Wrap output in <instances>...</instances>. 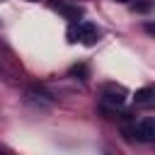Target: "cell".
Wrapping results in <instances>:
<instances>
[{
	"label": "cell",
	"mask_w": 155,
	"mask_h": 155,
	"mask_svg": "<svg viewBox=\"0 0 155 155\" xmlns=\"http://www.w3.org/2000/svg\"><path fill=\"white\" fill-rule=\"evenodd\" d=\"M70 41H82V44H92L97 39V27L92 22H78L73 29H70Z\"/></svg>",
	"instance_id": "1"
},
{
	"label": "cell",
	"mask_w": 155,
	"mask_h": 155,
	"mask_svg": "<svg viewBox=\"0 0 155 155\" xmlns=\"http://www.w3.org/2000/svg\"><path fill=\"white\" fill-rule=\"evenodd\" d=\"M128 133H133L138 140H145V143H150V140H155V121H153L150 116H145V119L136 121V126H133Z\"/></svg>",
	"instance_id": "2"
},
{
	"label": "cell",
	"mask_w": 155,
	"mask_h": 155,
	"mask_svg": "<svg viewBox=\"0 0 155 155\" xmlns=\"http://www.w3.org/2000/svg\"><path fill=\"white\" fill-rule=\"evenodd\" d=\"M102 99H104V104L121 107V104L126 102V90H124V87H116V85H109V87H104Z\"/></svg>",
	"instance_id": "3"
},
{
	"label": "cell",
	"mask_w": 155,
	"mask_h": 155,
	"mask_svg": "<svg viewBox=\"0 0 155 155\" xmlns=\"http://www.w3.org/2000/svg\"><path fill=\"white\" fill-rule=\"evenodd\" d=\"M136 102L138 104H150L153 102V87H143L136 92Z\"/></svg>",
	"instance_id": "4"
},
{
	"label": "cell",
	"mask_w": 155,
	"mask_h": 155,
	"mask_svg": "<svg viewBox=\"0 0 155 155\" xmlns=\"http://www.w3.org/2000/svg\"><path fill=\"white\" fill-rule=\"evenodd\" d=\"M61 12H65L68 17H73V19H78L80 15H82V10L80 7H65V5H61Z\"/></svg>",
	"instance_id": "5"
},
{
	"label": "cell",
	"mask_w": 155,
	"mask_h": 155,
	"mask_svg": "<svg viewBox=\"0 0 155 155\" xmlns=\"http://www.w3.org/2000/svg\"><path fill=\"white\" fill-rule=\"evenodd\" d=\"M73 75H85V65H75L73 68Z\"/></svg>",
	"instance_id": "6"
},
{
	"label": "cell",
	"mask_w": 155,
	"mask_h": 155,
	"mask_svg": "<svg viewBox=\"0 0 155 155\" xmlns=\"http://www.w3.org/2000/svg\"><path fill=\"white\" fill-rule=\"evenodd\" d=\"M29 2H34V0H29Z\"/></svg>",
	"instance_id": "7"
},
{
	"label": "cell",
	"mask_w": 155,
	"mask_h": 155,
	"mask_svg": "<svg viewBox=\"0 0 155 155\" xmlns=\"http://www.w3.org/2000/svg\"><path fill=\"white\" fill-rule=\"evenodd\" d=\"M121 2H124V0H121Z\"/></svg>",
	"instance_id": "8"
}]
</instances>
